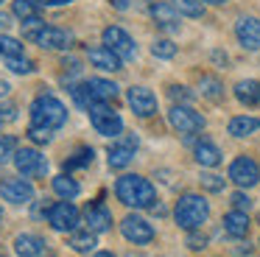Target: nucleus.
Returning <instances> with one entry per match:
<instances>
[{"label":"nucleus","mask_w":260,"mask_h":257,"mask_svg":"<svg viewBox=\"0 0 260 257\" xmlns=\"http://www.w3.org/2000/svg\"><path fill=\"white\" fill-rule=\"evenodd\" d=\"M135 151H137V137H135V134L120 137L118 143L109 145V168H115V171L126 168L132 159H135Z\"/></svg>","instance_id":"nucleus-13"},{"label":"nucleus","mask_w":260,"mask_h":257,"mask_svg":"<svg viewBox=\"0 0 260 257\" xmlns=\"http://www.w3.org/2000/svg\"><path fill=\"white\" fill-rule=\"evenodd\" d=\"M120 232H123V238L135 246H146L154 240V227L140 215H126L123 221H120Z\"/></svg>","instance_id":"nucleus-10"},{"label":"nucleus","mask_w":260,"mask_h":257,"mask_svg":"<svg viewBox=\"0 0 260 257\" xmlns=\"http://www.w3.org/2000/svg\"><path fill=\"white\" fill-rule=\"evenodd\" d=\"M109 3H112L115 9H120V11H123V9H129V0H109Z\"/></svg>","instance_id":"nucleus-42"},{"label":"nucleus","mask_w":260,"mask_h":257,"mask_svg":"<svg viewBox=\"0 0 260 257\" xmlns=\"http://www.w3.org/2000/svg\"><path fill=\"white\" fill-rule=\"evenodd\" d=\"M221 223H224V232L230 235V238H246V235H249V223H252V221H249V215L243 210H230Z\"/></svg>","instance_id":"nucleus-20"},{"label":"nucleus","mask_w":260,"mask_h":257,"mask_svg":"<svg viewBox=\"0 0 260 257\" xmlns=\"http://www.w3.org/2000/svg\"><path fill=\"white\" fill-rule=\"evenodd\" d=\"M45 218H48V223H51V229H56V232H73V229L79 227V221H81V212H79V207H76L73 201L62 199V201H56V204L48 207Z\"/></svg>","instance_id":"nucleus-6"},{"label":"nucleus","mask_w":260,"mask_h":257,"mask_svg":"<svg viewBox=\"0 0 260 257\" xmlns=\"http://www.w3.org/2000/svg\"><path fill=\"white\" fill-rule=\"evenodd\" d=\"M151 53L157 56V59H174V56H176V45L171 42V39H157V42L151 45Z\"/></svg>","instance_id":"nucleus-35"},{"label":"nucleus","mask_w":260,"mask_h":257,"mask_svg":"<svg viewBox=\"0 0 260 257\" xmlns=\"http://www.w3.org/2000/svg\"><path fill=\"white\" fill-rule=\"evenodd\" d=\"M28 140L31 143H51V132L40 126H28Z\"/></svg>","instance_id":"nucleus-37"},{"label":"nucleus","mask_w":260,"mask_h":257,"mask_svg":"<svg viewBox=\"0 0 260 257\" xmlns=\"http://www.w3.org/2000/svg\"><path fill=\"white\" fill-rule=\"evenodd\" d=\"M6 28H9V17L0 11V31H6Z\"/></svg>","instance_id":"nucleus-43"},{"label":"nucleus","mask_w":260,"mask_h":257,"mask_svg":"<svg viewBox=\"0 0 260 257\" xmlns=\"http://www.w3.org/2000/svg\"><path fill=\"white\" fill-rule=\"evenodd\" d=\"M202 3H210V6H221V3H226V0H202Z\"/></svg>","instance_id":"nucleus-46"},{"label":"nucleus","mask_w":260,"mask_h":257,"mask_svg":"<svg viewBox=\"0 0 260 257\" xmlns=\"http://www.w3.org/2000/svg\"><path fill=\"white\" fill-rule=\"evenodd\" d=\"M53 193H56L59 199L73 201L76 196L81 193V187H79V182H76L73 176H68V173H59V176H53Z\"/></svg>","instance_id":"nucleus-25"},{"label":"nucleus","mask_w":260,"mask_h":257,"mask_svg":"<svg viewBox=\"0 0 260 257\" xmlns=\"http://www.w3.org/2000/svg\"><path fill=\"white\" fill-rule=\"evenodd\" d=\"M151 11V20L157 22L159 28H179V11L174 9V3H162V0H154L148 6Z\"/></svg>","instance_id":"nucleus-17"},{"label":"nucleus","mask_w":260,"mask_h":257,"mask_svg":"<svg viewBox=\"0 0 260 257\" xmlns=\"http://www.w3.org/2000/svg\"><path fill=\"white\" fill-rule=\"evenodd\" d=\"M14 165L25 179H40L48 173V159L37 148H20L17 156H14Z\"/></svg>","instance_id":"nucleus-9"},{"label":"nucleus","mask_w":260,"mask_h":257,"mask_svg":"<svg viewBox=\"0 0 260 257\" xmlns=\"http://www.w3.org/2000/svg\"><path fill=\"white\" fill-rule=\"evenodd\" d=\"M92 257H115V254H112V251H95Z\"/></svg>","instance_id":"nucleus-45"},{"label":"nucleus","mask_w":260,"mask_h":257,"mask_svg":"<svg viewBox=\"0 0 260 257\" xmlns=\"http://www.w3.org/2000/svg\"><path fill=\"white\" fill-rule=\"evenodd\" d=\"M87 112H90V123L98 134H104V137H120V132H123V117L109 104H92Z\"/></svg>","instance_id":"nucleus-5"},{"label":"nucleus","mask_w":260,"mask_h":257,"mask_svg":"<svg viewBox=\"0 0 260 257\" xmlns=\"http://www.w3.org/2000/svg\"><path fill=\"white\" fill-rule=\"evenodd\" d=\"M0 257H6V254H3V251H0Z\"/></svg>","instance_id":"nucleus-49"},{"label":"nucleus","mask_w":260,"mask_h":257,"mask_svg":"<svg viewBox=\"0 0 260 257\" xmlns=\"http://www.w3.org/2000/svg\"><path fill=\"white\" fill-rule=\"evenodd\" d=\"M126 98H129V106L135 109L137 117H151L157 112V95L148 87H132L126 92Z\"/></svg>","instance_id":"nucleus-14"},{"label":"nucleus","mask_w":260,"mask_h":257,"mask_svg":"<svg viewBox=\"0 0 260 257\" xmlns=\"http://www.w3.org/2000/svg\"><path fill=\"white\" fill-rule=\"evenodd\" d=\"M199 89L207 101H221L224 98V84L218 81L215 76H202L199 78Z\"/></svg>","instance_id":"nucleus-27"},{"label":"nucleus","mask_w":260,"mask_h":257,"mask_svg":"<svg viewBox=\"0 0 260 257\" xmlns=\"http://www.w3.org/2000/svg\"><path fill=\"white\" fill-rule=\"evenodd\" d=\"M23 37L31 39V42H37L45 50H68L70 45H73V37H70L68 31H62V28H56V25H45L40 17L23 20Z\"/></svg>","instance_id":"nucleus-2"},{"label":"nucleus","mask_w":260,"mask_h":257,"mask_svg":"<svg viewBox=\"0 0 260 257\" xmlns=\"http://www.w3.org/2000/svg\"><path fill=\"white\" fill-rule=\"evenodd\" d=\"M232 207H235V210H243V212H246L249 210V207H252V199H249V196L246 193H243V190H238V193H232Z\"/></svg>","instance_id":"nucleus-38"},{"label":"nucleus","mask_w":260,"mask_h":257,"mask_svg":"<svg viewBox=\"0 0 260 257\" xmlns=\"http://www.w3.org/2000/svg\"><path fill=\"white\" fill-rule=\"evenodd\" d=\"M20 151V140L14 134H0V165H6L17 156Z\"/></svg>","instance_id":"nucleus-28"},{"label":"nucleus","mask_w":260,"mask_h":257,"mask_svg":"<svg viewBox=\"0 0 260 257\" xmlns=\"http://www.w3.org/2000/svg\"><path fill=\"white\" fill-rule=\"evenodd\" d=\"M0 196L9 204H31L34 187L28 179H6V182H0Z\"/></svg>","instance_id":"nucleus-12"},{"label":"nucleus","mask_w":260,"mask_h":257,"mask_svg":"<svg viewBox=\"0 0 260 257\" xmlns=\"http://www.w3.org/2000/svg\"><path fill=\"white\" fill-rule=\"evenodd\" d=\"M92 162V148H79L70 159H64V171H73V168H84Z\"/></svg>","instance_id":"nucleus-32"},{"label":"nucleus","mask_w":260,"mask_h":257,"mask_svg":"<svg viewBox=\"0 0 260 257\" xmlns=\"http://www.w3.org/2000/svg\"><path fill=\"white\" fill-rule=\"evenodd\" d=\"M230 182H235L241 190L254 187V184L260 182V165L246 154L235 156V159L230 162Z\"/></svg>","instance_id":"nucleus-8"},{"label":"nucleus","mask_w":260,"mask_h":257,"mask_svg":"<svg viewBox=\"0 0 260 257\" xmlns=\"http://www.w3.org/2000/svg\"><path fill=\"white\" fill-rule=\"evenodd\" d=\"M0 53L6 56V59H12V56H23V42H17L14 37H0Z\"/></svg>","instance_id":"nucleus-34"},{"label":"nucleus","mask_w":260,"mask_h":257,"mask_svg":"<svg viewBox=\"0 0 260 257\" xmlns=\"http://www.w3.org/2000/svg\"><path fill=\"white\" fill-rule=\"evenodd\" d=\"M0 3H3V0H0Z\"/></svg>","instance_id":"nucleus-50"},{"label":"nucleus","mask_w":260,"mask_h":257,"mask_svg":"<svg viewBox=\"0 0 260 257\" xmlns=\"http://www.w3.org/2000/svg\"><path fill=\"white\" fill-rule=\"evenodd\" d=\"M64 123H68V106L59 98H53V95H40V98L31 104V126L56 132Z\"/></svg>","instance_id":"nucleus-3"},{"label":"nucleus","mask_w":260,"mask_h":257,"mask_svg":"<svg viewBox=\"0 0 260 257\" xmlns=\"http://www.w3.org/2000/svg\"><path fill=\"white\" fill-rule=\"evenodd\" d=\"M235 37L246 50H260V20L257 17H241L235 22Z\"/></svg>","instance_id":"nucleus-15"},{"label":"nucleus","mask_w":260,"mask_h":257,"mask_svg":"<svg viewBox=\"0 0 260 257\" xmlns=\"http://www.w3.org/2000/svg\"><path fill=\"white\" fill-rule=\"evenodd\" d=\"M187 246H190L193 251H199V249H204V246H207V238H204V235H199L196 229H193V232L187 235Z\"/></svg>","instance_id":"nucleus-39"},{"label":"nucleus","mask_w":260,"mask_h":257,"mask_svg":"<svg viewBox=\"0 0 260 257\" xmlns=\"http://www.w3.org/2000/svg\"><path fill=\"white\" fill-rule=\"evenodd\" d=\"M202 187L207 190V193H221V190L226 187V179L224 176H218V173H202Z\"/></svg>","instance_id":"nucleus-33"},{"label":"nucleus","mask_w":260,"mask_h":257,"mask_svg":"<svg viewBox=\"0 0 260 257\" xmlns=\"http://www.w3.org/2000/svg\"><path fill=\"white\" fill-rule=\"evenodd\" d=\"M14 251H17V257H40L42 251H45V240L40 238V235H17L14 238Z\"/></svg>","instance_id":"nucleus-21"},{"label":"nucleus","mask_w":260,"mask_h":257,"mask_svg":"<svg viewBox=\"0 0 260 257\" xmlns=\"http://www.w3.org/2000/svg\"><path fill=\"white\" fill-rule=\"evenodd\" d=\"M104 45H107L112 53H118L120 59H135V56H137L135 39H132L129 34L123 31V28H118V25L104 28Z\"/></svg>","instance_id":"nucleus-11"},{"label":"nucleus","mask_w":260,"mask_h":257,"mask_svg":"<svg viewBox=\"0 0 260 257\" xmlns=\"http://www.w3.org/2000/svg\"><path fill=\"white\" fill-rule=\"evenodd\" d=\"M40 6H68V3H73V0H37Z\"/></svg>","instance_id":"nucleus-41"},{"label":"nucleus","mask_w":260,"mask_h":257,"mask_svg":"<svg viewBox=\"0 0 260 257\" xmlns=\"http://www.w3.org/2000/svg\"><path fill=\"white\" fill-rule=\"evenodd\" d=\"M98 232H92V229H73L68 238V246L73 251H79V254H90V251H95L98 246Z\"/></svg>","instance_id":"nucleus-22"},{"label":"nucleus","mask_w":260,"mask_h":257,"mask_svg":"<svg viewBox=\"0 0 260 257\" xmlns=\"http://www.w3.org/2000/svg\"><path fill=\"white\" fill-rule=\"evenodd\" d=\"M168 123L176 128L179 134H196V132H202L204 128V117L199 115L193 106H187V104H174L171 106V112H168Z\"/></svg>","instance_id":"nucleus-7"},{"label":"nucleus","mask_w":260,"mask_h":257,"mask_svg":"<svg viewBox=\"0 0 260 257\" xmlns=\"http://www.w3.org/2000/svg\"><path fill=\"white\" fill-rule=\"evenodd\" d=\"M62 67H64L68 73H79V70H81V65H79L76 59H64V61H62Z\"/></svg>","instance_id":"nucleus-40"},{"label":"nucleus","mask_w":260,"mask_h":257,"mask_svg":"<svg viewBox=\"0 0 260 257\" xmlns=\"http://www.w3.org/2000/svg\"><path fill=\"white\" fill-rule=\"evenodd\" d=\"M40 257H56V254H53V251H51V249H45V251H42V254H40Z\"/></svg>","instance_id":"nucleus-47"},{"label":"nucleus","mask_w":260,"mask_h":257,"mask_svg":"<svg viewBox=\"0 0 260 257\" xmlns=\"http://www.w3.org/2000/svg\"><path fill=\"white\" fill-rule=\"evenodd\" d=\"M193 156H196V162L202 168H215V165H221V151H218V145L213 143V140H199L196 145H193Z\"/></svg>","instance_id":"nucleus-19"},{"label":"nucleus","mask_w":260,"mask_h":257,"mask_svg":"<svg viewBox=\"0 0 260 257\" xmlns=\"http://www.w3.org/2000/svg\"><path fill=\"white\" fill-rule=\"evenodd\" d=\"M0 221H3V210H0Z\"/></svg>","instance_id":"nucleus-48"},{"label":"nucleus","mask_w":260,"mask_h":257,"mask_svg":"<svg viewBox=\"0 0 260 257\" xmlns=\"http://www.w3.org/2000/svg\"><path fill=\"white\" fill-rule=\"evenodd\" d=\"M174 9L179 11L182 17H190V20H199L204 14V3L202 0H171Z\"/></svg>","instance_id":"nucleus-29"},{"label":"nucleus","mask_w":260,"mask_h":257,"mask_svg":"<svg viewBox=\"0 0 260 257\" xmlns=\"http://www.w3.org/2000/svg\"><path fill=\"white\" fill-rule=\"evenodd\" d=\"M9 89H12V87H9L6 81H0V98H3V95H9Z\"/></svg>","instance_id":"nucleus-44"},{"label":"nucleus","mask_w":260,"mask_h":257,"mask_svg":"<svg viewBox=\"0 0 260 257\" xmlns=\"http://www.w3.org/2000/svg\"><path fill=\"white\" fill-rule=\"evenodd\" d=\"M12 11L20 20H34V17H40V3L37 0H14Z\"/></svg>","instance_id":"nucleus-30"},{"label":"nucleus","mask_w":260,"mask_h":257,"mask_svg":"<svg viewBox=\"0 0 260 257\" xmlns=\"http://www.w3.org/2000/svg\"><path fill=\"white\" fill-rule=\"evenodd\" d=\"M235 98L241 101V104H246V106L260 104V81H252V78L238 81L235 84Z\"/></svg>","instance_id":"nucleus-26"},{"label":"nucleus","mask_w":260,"mask_h":257,"mask_svg":"<svg viewBox=\"0 0 260 257\" xmlns=\"http://www.w3.org/2000/svg\"><path fill=\"white\" fill-rule=\"evenodd\" d=\"M87 56H90V61L98 67V70H109V73L120 70V61H123L118 53H112V50H109L107 45H95V48H87Z\"/></svg>","instance_id":"nucleus-18"},{"label":"nucleus","mask_w":260,"mask_h":257,"mask_svg":"<svg viewBox=\"0 0 260 257\" xmlns=\"http://www.w3.org/2000/svg\"><path fill=\"white\" fill-rule=\"evenodd\" d=\"M207 215H210V204H207V199L199 196V193L179 196V201H176V207H174V221L179 223L185 232L199 229L207 221Z\"/></svg>","instance_id":"nucleus-4"},{"label":"nucleus","mask_w":260,"mask_h":257,"mask_svg":"<svg viewBox=\"0 0 260 257\" xmlns=\"http://www.w3.org/2000/svg\"><path fill=\"white\" fill-rule=\"evenodd\" d=\"M115 196H118L120 204L135 207V210H146V207H154L157 201V190L148 182L146 176H137V173H126L115 182Z\"/></svg>","instance_id":"nucleus-1"},{"label":"nucleus","mask_w":260,"mask_h":257,"mask_svg":"<svg viewBox=\"0 0 260 257\" xmlns=\"http://www.w3.org/2000/svg\"><path fill=\"white\" fill-rule=\"evenodd\" d=\"M168 95L174 101H179V104H187V101H193V92L187 87H182V84H171L168 87Z\"/></svg>","instance_id":"nucleus-36"},{"label":"nucleus","mask_w":260,"mask_h":257,"mask_svg":"<svg viewBox=\"0 0 260 257\" xmlns=\"http://www.w3.org/2000/svg\"><path fill=\"white\" fill-rule=\"evenodd\" d=\"M81 215H84V221H87V229H92V232H107V229H112V212H109V207L101 204V201L87 204Z\"/></svg>","instance_id":"nucleus-16"},{"label":"nucleus","mask_w":260,"mask_h":257,"mask_svg":"<svg viewBox=\"0 0 260 257\" xmlns=\"http://www.w3.org/2000/svg\"><path fill=\"white\" fill-rule=\"evenodd\" d=\"M260 128V117H252V115H238L230 120V126H226V132L232 134V137H249V134H254Z\"/></svg>","instance_id":"nucleus-24"},{"label":"nucleus","mask_w":260,"mask_h":257,"mask_svg":"<svg viewBox=\"0 0 260 257\" xmlns=\"http://www.w3.org/2000/svg\"><path fill=\"white\" fill-rule=\"evenodd\" d=\"M90 92L95 98V104H109V101L118 98V84L107 81V78H90Z\"/></svg>","instance_id":"nucleus-23"},{"label":"nucleus","mask_w":260,"mask_h":257,"mask_svg":"<svg viewBox=\"0 0 260 257\" xmlns=\"http://www.w3.org/2000/svg\"><path fill=\"white\" fill-rule=\"evenodd\" d=\"M6 67L12 73H20V76H28V73L37 70V65L31 59H25V56H12V59H6Z\"/></svg>","instance_id":"nucleus-31"}]
</instances>
